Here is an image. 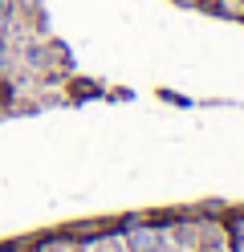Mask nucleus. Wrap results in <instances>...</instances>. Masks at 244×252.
<instances>
[{
	"label": "nucleus",
	"instance_id": "f257e3e1",
	"mask_svg": "<svg viewBox=\"0 0 244 252\" xmlns=\"http://www.w3.org/2000/svg\"><path fill=\"white\" fill-rule=\"evenodd\" d=\"M130 252H155V232H135L130 236Z\"/></svg>",
	"mask_w": 244,
	"mask_h": 252
}]
</instances>
